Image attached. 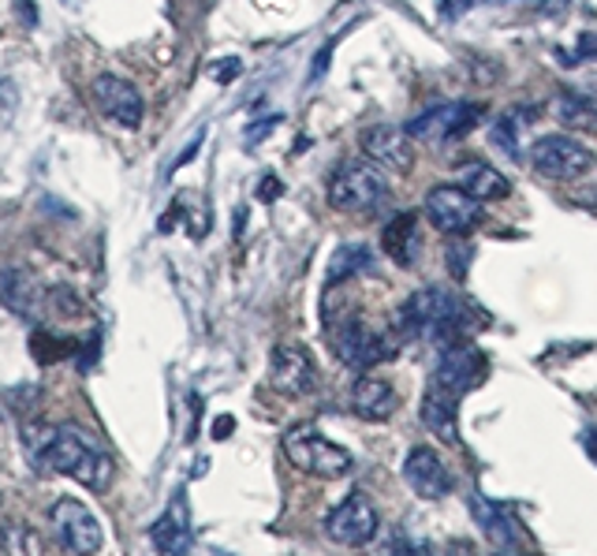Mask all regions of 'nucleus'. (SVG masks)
<instances>
[{
  "label": "nucleus",
  "instance_id": "1",
  "mask_svg": "<svg viewBox=\"0 0 597 556\" xmlns=\"http://www.w3.org/2000/svg\"><path fill=\"white\" fill-rule=\"evenodd\" d=\"M27 448L30 459L41 471H53V475L75 478L87 489H109L112 482V459L105 448L98 445L90 434H82L75 426H30L27 429Z\"/></svg>",
  "mask_w": 597,
  "mask_h": 556
},
{
  "label": "nucleus",
  "instance_id": "2",
  "mask_svg": "<svg viewBox=\"0 0 597 556\" xmlns=\"http://www.w3.org/2000/svg\"><path fill=\"white\" fill-rule=\"evenodd\" d=\"M399 328L404 336L429 340V344H463L467 333L475 328V314L456 292L445 287H418L415 295L399 306Z\"/></svg>",
  "mask_w": 597,
  "mask_h": 556
},
{
  "label": "nucleus",
  "instance_id": "3",
  "mask_svg": "<svg viewBox=\"0 0 597 556\" xmlns=\"http://www.w3.org/2000/svg\"><path fill=\"white\" fill-rule=\"evenodd\" d=\"M388 194H393L388 176L366 158L336 164V172L328 176V202L340 213H377L388 202Z\"/></svg>",
  "mask_w": 597,
  "mask_h": 556
},
{
  "label": "nucleus",
  "instance_id": "4",
  "mask_svg": "<svg viewBox=\"0 0 597 556\" xmlns=\"http://www.w3.org/2000/svg\"><path fill=\"white\" fill-rule=\"evenodd\" d=\"M284 452L303 475H314V478H340V475H347L355 463L352 452L333 445V441L325 434H317L314 426L292 429V434L284 437Z\"/></svg>",
  "mask_w": 597,
  "mask_h": 556
},
{
  "label": "nucleus",
  "instance_id": "5",
  "mask_svg": "<svg viewBox=\"0 0 597 556\" xmlns=\"http://www.w3.org/2000/svg\"><path fill=\"white\" fill-rule=\"evenodd\" d=\"M486 370H489L486 355H482L478 347H470L467 340H463V344H448L445 352H441L426 388H437L441 396H448V400H456V404H459L470 388L482 385Z\"/></svg>",
  "mask_w": 597,
  "mask_h": 556
},
{
  "label": "nucleus",
  "instance_id": "6",
  "mask_svg": "<svg viewBox=\"0 0 597 556\" xmlns=\"http://www.w3.org/2000/svg\"><path fill=\"white\" fill-rule=\"evenodd\" d=\"M49 527H53V538L64 545L71 556H94L101 549V542H105L94 512L75 497H60L53 504V512H49Z\"/></svg>",
  "mask_w": 597,
  "mask_h": 556
},
{
  "label": "nucleus",
  "instance_id": "7",
  "mask_svg": "<svg viewBox=\"0 0 597 556\" xmlns=\"http://www.w3.org/2000/svg\"><path fill=\"white\" fill-rule=\"evenodd\" d=\"M328 340H333L340 363L355 366V370H370L385 358H393V340L374 333L363 317H344L340 325H328Z\"/></svg>",
  "mask_w": 597,
  "mask_h": 556
},
{
  "label": "nucleus",
  "instance_id": "8",
  "mask_svg": "<svg viewBox=\"0 0 597 556\" xmlns=\"http://www.w3.org/2000/svg\"><path fill=\"white\" fill-rule=\"evenodd\" d=\"M426 218L434 221L437 232L445 235H470L482 224V202L470 199L467 191H459L456 183H441L426 194Z\"/></svg>",
  "mask_w": 597,
  "mask_h": 556
},
{
  "label": "nucleus",
  "instance_id": "9",
  "mask_svg": "<svg viewBox=\"0 0 597 556\" xmlns=\"http://www.w3.org/2000/svg\"><path fill=\"white\" fill-rule=\"evenodd\" d=\"M530 164L542 180H575L594 164V153L571 135H545L534 142Z\"/></svg>",
  "mask_w": 597,
  "mask_h": 556
},
{
  "label": "nucleus",
  "instance_id": "10",
  "mask_svg": "<svg viewBox=\"0 0 597 556\" xmlns=\"http://www.w3.org/2000/svg\"><path fill=\"white\" fill-rule=\"evenodd\" d=\"M478 120H482L478 105H470V101H448V105H434V109L418 112L404 131H407V139H418V142H452V139L467 135Z\"/></svg>",
  "mask_w": 597,
  "mask_h": 556
},
{
  "label": "nucleus",
  "instance_id": "11",
  "mask_svg": "<svg viewBox=\"0 0 597 556\" xmlns=\"http://www.w3.org/2000/svg\"><path fill=\"white\" fill-rule=\"evenodd\" d=\"M377 530H381L377 508L370 504V497H363V493H352L347 501H340L325 519V534L336 545H347V549L370 545L377 538Z\"/></svg>",
  "mask_w": 597,
  "mask_h": 556
},
{
  "label": "nucleus",
  "instance_id": "12",
  "mask_svg": "<svg viewBox=\"0 0 597 556\" xmlns=\"http://www.w3.org/2000/svg\"><path fill=\"white\" fill-rule=\"evenodd\" d=\"M90 98L101 109V117H109L120 128H139L142 117H146V105H142V94L135 90V82L120 79V75H98L90 82Z\"/></svg>",
  "mask_w": 597,
  "mask_h": 556
},
{
  "label": "nucleus",
  "instance_id": "13",
  "mask_svg": "<svg viewBox=\"0 0 597 556\" xmlns=\"http://www.w3.org/2000/svg\"><path fill=\"white\" fill-rule=\"evenodd\" d=\"M358 142H363L366 161H374L381 172H411L415 164V142L396 123H374L358 135Z\"/></svg>",
  "mask_w": 597,
  "mask_h": 556
},
{
  "label": "nucleus",
  "instance_id": "14",
  "mask_svg": "<svg viewBox=\"0 0 597 556\" xmlns=\"http://www.w3.org/2000/svg\"><path fill=\"white\" fill-rule=\"evenodd\" d=\"M270 381L281 396H306L317 385V370L311 352L295 344H276L270 358Z\"/></svg>",
  "mask_w": 597,
  "mask_h": 556
},
{
  "label": "nucleus",
  "instance_id": "15",
  "mask_svg": "<svg viewBox=\"0 0 597 556\" xmlns=\"http://www.w3.org/2000/svg\"><path fill=\"white\" fill-rule=\"evenodd\" d=\"M470 516L478 519V527L486 530V538L493 545H500V549L516 553L527 545V530H523V523L516 519V512H512L508 504H497V501L475 493V497H470Z\"/></svg>",
  "mask_w": 597,
  "mask_h": 556
},
{
  "label": "nucleus",
  "instance_id": "16",
  "mask_svg": "<svg viewBox=\"0 0 597 556\" xmlns=\"http://www.w3.org/2000/svg\"><path fill=\"white\" fill-rule=\"evenodd\" d=\"M404 478H407V486L418 493L422 501H441V497H448L452 493V475H448V467H445V459L437 456L434 448H411L407 452V459H404Z\"/></svg>",
  "mask_w": 597,
  "mask_h": 556
},
{
  "label": "nucleus",
  "instance_id": "17",
  "mask_svg": "<svg viewBox=\"0 0 597 556\" xmlns=\"http://www.w3.org/2000/svg\"><path fill=\"white\" fill-rule=\"evenodd\" d=\"M153 545H158L161 556H183L191 545V516H188V501H183V493L176 501H172V508L164 512V516L153 523L150 530Z\"/></svg>",
  "mask_w": 597,
  "mask_h": 556
},
{
  "label": "nucleus",
  "instance_id": "18",
  "mask_svg": "<svg viewBox=\"0 0 597 556\" xmlns=\"http://www.w3.org/2000/svg\"><path fill=\"white\" fill-rule=\"evenodd\" d=\"M381 246L396 265H415L418 251H422V235H418V218L415 213H399L385 224V235H381Z\"/></svg>",
  "mask_w": 597,
  "mask_h": 556
},
{
  "label": "nucleus",
  "instance_id": "19",
  "mask_svg": "<svg viewBox=\"0 0 597 556\" xmlns=\"http://www.w3.org/2000/svg\"><path fill=\"white\" fill-rule=\"evenodd\" d=\"M459 183L456 188L459 191H467L470 199L475 202H489V199H504V194L512 191V183L500 176L493 164H486V161H478V158H470V161H463L459 164Z\"/></svg>",
  "mask_w": 597,
  "mask_h": 556
},
{
  "label": "nucleus",
  "instance_id": "20",
  "mask_svg": "<svg viewBox=\"0 0 597 556\" xmlns=\"http://www.w3.org/2000/svg\"><path fill=\"white\" fill-rule=\"evenodd\" d=\"M418 415L429 434H437L441 441H448V445H459V404L456 400L441 396L437 388H426Z\"/></svg>",
  "mask_w": 597,
  "mask_h": 556
},
{
  "label": "nucleus",
  "instance_id": "21",
  "mask_svg": "<svg viewBox=\"0 0 597 556\" xmlns=\"http://www.w3.org/2000/svg\"><path fill=\"white\" fill-rule=\"evenodd\" d=\"M0 299H4V306L12 314L38 317L41 314V303H45V292H41V284L34 281V273L8 270L4 273V284H0Z\"/></svg>",
  "mask_w": 597,
  "mask_h": 556
},
{
  "label": "nucleus",
  "instance_id": "22",
  "mask_svg": "<svg viewBox=\"0 0 597 556\" xmlns=\"http://www.w3.org/2000/svg\"><path fill=\"white\" fill-rule=\"evenodd\" d=\"M352 407H355V415H363L370 422H381V418H388L396 411V393H393V385H388V381L366 374V377L355 381Z\"/></svg>",
  "mask_w": 597,
  "mask_h": 556
},
{
  "label": "nucleus",
  "instance_id": "23",
  "mask_svg": "<svg viewBox=\"0 0 597 556\" xmlns=\"http://www.w3.org/2000/svg\"><path fill=\"white\" fill-rule=\"evenodd\" d=\"M370 270V251L363 243H347L340 246L333 254V262H328V287L340 284V281H352L355 273H366Z\"/></svg>",
  "mask_w": 597,
  "mask_h": 556
},
{
  "label": "nucleus",
  "instance_id": "24",
  "mask_svg": "<svg viewBox=\"0 0 597 556\" xmlns=\"http://www.w3.org/2000/svg\"><path fill=\"white\" fill-rule=\"evenodd\" d=\"M30 352L41 366L49 363H60V358H68L71 352H79V344L71 336H60V333H49V328H38L34 336H30Z\"/></svg>",
  "mask_w": 597,
  "mask_h": 556
},
{
  "label": "nucleus",
  "instance_id": "25",
  "mask_svg": "<svg viewBox=\"0 0 597 556\" xmlns=\"http://www.w3.org/2000/svg\"><path fill=\"white\" fill-rule=\"evenodd\" d=\"M0 556H41L38 534L27 527V523H4L0 527Z\"/></svg>",
  "mask_w": 597,
  "mask_h": 556
},
{
  "label": "nucleus",
  "instance_id": "26",
  "mask_svg": "<svg viewBox=\"0 0 597 556\" xmlns=\"http://www.w3.org/2000/svg\"><path fill=\"white\" fill-rule=\"evenodd\" d=\"M557 117L560 123H568V128H579V131H597V105H590L586 98H560L557 101Z\"/></svg>",
  "mask_w": 597,
  "mask_h": 556
},
{
  "label": "nucleus",
  "instance_id": "27",
  "mask_svg": "<svg viewBox=\"0 0 597 556\" xmlns=\"http://www.w3.org/2000/svg\"><path fill=\"white\" fill-rule=\"evenodd\" d=\"M493 142L508 153V158H519V117H504V120H497L493 123Z\"/></svg>",
  "mask_w": 597,
  "mask_h": 556
},
{
  "label": "nucleus",
  "instance_id": "28",
  "mask_svg": "<svg viewBox=\"0 0 597 556\" xmlns=\"http://www.w3.org/2000/svg\"><path fill=\"white\" fill-rule=\"evenodd\" d=\"M284 194V183L273 176V172H265L262 183H259V202H276Z\"/></svg>",
  "mask_w": 597,
  "mask_h": 556
},
{
  "label": "nucleus",
  "instance_id": "29",
  "mask_svg": "<svg viewBox=\"0 0 597 556\" xmlns=\"http://www.w3.org/2000/svg\"><path fill=\"white\" fill-rule=\"evenodd\" d=\"M470 4H475V0H441V16H445V19H456L459 12H467Z\"/></svg>",
  "mask_w": 597,
  "mask_h": 556
},
{
  "label": "nucleus",
  "instance_id": "30",
  "mask_svg": "<svg viewBox=\"0 0 597 556\" xmlns=\"http://www.w3.org/2000/svg\"><path fill=\"white\" fill-rule=\"evenodd\" d=\"M232 429H235V418H232V415H221L217 422H213V441L232 437Z\"/></svg>",
  "mask_w": 597,
  "mask_h": 556
},
{
  "label": "nucleus",
  "instance_id": "31",
  "mask_svg": "<svg viewBox=\"0 0 597 556\" xmlns=\"http://www.w3.org/2000/svg\"><path fill=\"white\" fill-rule=\"evenodd\" d=\"M597 57V34H583L579 38V57L575 60H594Z\"/></svg>",
  "mask_w": 597,
  "mask_h": 556
},
{
  "label": "nucleus",
  "instance_id": "32",
  "mask_svg": "<svg viewBox=\"0 0 597 556\" xmlns=\"http://www.w3.org/2000/svg\"><path fill=\"white\" fill-rule=\"evenodd\" d=\"M213 75H217L221 82L224 79H235V75H240V60H221V64L213 68Z\"/></svg>",
  "mask_w": 597,
  "mask_h": 556
},
{
  "label": "nucleus",
  "instance_id": "33",
  "mask_svg": "<svg viewBox=\"0 0 597 556\" xmlns=\"http://www.w3.org/2000/svg\"><path fill=\"white\" fill-rule=\"evenodd\" d=\"M586 448H590V456L597 459V437L594 434H586Z\"/></svg>",
  "mask_w": 597,
  "mask_h": 556
}]
</instances>
